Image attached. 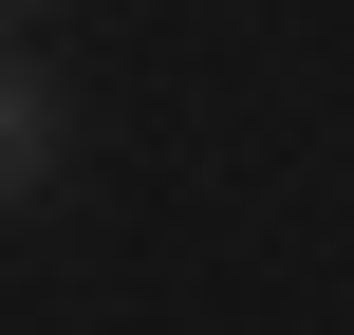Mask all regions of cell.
<instances>
[{
    "label": "cell",
    "mask_w": 354,
    "mask_h": 335,
    "mask_svg": "<svg viewBox=\"0 0 354 335\" xmlns=\"http://www.w3.org/2000/svg\"><path fill=\"white\" fill-rule=\"evenodd\" d=\"M56 168H75V93H56L37 56H0V205H19V186H56Z\"/></svg>",
    "instance_id": "cell-1"
},
{
    "label": "cell",
    "mask_w": 354,
    "mask_h": 335,
    "mask_svg": "<svg viewBox=\"0 0 354 335\" xmlns=\"http://www.w3.org/2000/svg\"><path fill=\"white\" fill-rule=\"evenodd\" d=\"M0 19H37V0H0Z\"/></svg>",
    "instance_id": "cell-2"
}]
</instances>
